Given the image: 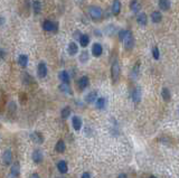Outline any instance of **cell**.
<instances>
[{
    "mask_svg": "<svg viewBox=\"0 0 179 178\" xmlns=\"http://www.w3.org/2000/svg\"><path fill=\"white\" fill-rule=\"evenodd\" d=\"M88 14L91 16V18L93 20H100L102 18V15H103V11L100 7H97V6H91L90 8H88Z\"/></svg>",
    "mask_w": 179,
    "mask_h": 178,
    "instance_id": "6da1fadb",
    "label": "cell"
},
{
    "mask_svg": "<svg viewBox=\"0 0 179 178\" xmlns=\"http://www.w3.org/2000/svg\"><path fill=\"white\" fill-rule=\"evenodd\" d=\"M20 176V165L19 162H15L11 168H10V173L8 174L7 178H19Z\"/></svg>",
    "mask_w": 179,
    "mask_h": 178,
    "instance_id": "7a4b0ae2",
    "label": "cell"
},
{
    "mask_svg": "<svg viewBox=\"0 0 179 178\" xmlns=\"http://www.w3.org/2000/svg\"><path fill=\"white\" fill-rule=\"evenodd\" d=\"M123 43H124V46H125L127 49H132L133 48V46H134V38H133L132 32H130V30L128 32L125 38L123 39Z\"/></svg>",
    "mask_w": 179,
    "mask_h": 178,
    "instance_id": "3957f363",
    "label": "cell"
},
{
    "mask_svg": "<svg viewBox=\"0 0 179 178\" xmlns=\"http://www.w3.org/2000/svg\"><path fill=\"white\" fill-rule=\"evenodd\" d=\"M111 74H112V80L113 82H118L120 78V65L118 62H114L111 67Z\"/></svg>",
    "mask_w": 179,
    "mask_h": 178,
    "instance_id": "277c9868",
    "label": "cell"
},
{
    "mask_svg": "<svg viewBox=\"0 0 179 178\" xmlns=\"http://www.w3.org/2000/svg\"><path fill=\"white\" fill-rule=\"evenodd\" d=\"M32 161L35 162V164H41L43 159H44V155H43V151L41 149H36V150H34L32 152Z\"/></svg>",
    "mask_w": 179,
    "mask_h": 178,
    "instance_id": "5b68a950",
    "label": "cell"
},
{
    "mask_svg": "<svg viewBox=\"0 0 179 178\" xmlns=\"http://www.w3.org/2000/svg\"><path fill=\"white\" fill-rule=\"evenodd\" d=\"M13 161V154H11V150L10 149H7V150L4 152L2 155V164L5 166H9Z\"/></svg>",
    "mask_w": 179,
    "mask_h": 178,
    "instance_id": "8992f818",
    "label": "cell"
},
{
    "mask_svg": "<svg viewBox=\"0 0 179 178\" xmlns=\"http://www.w3.org/2000/svg\"><path fill=\"white\" fill-rule=\"evenodd\" d=\"M47 66L45 63H39L38 64V69H37V74H38V76L41 78H46V75H47Z\"/></svg>",
    "mask_w": 179,
    "mask_h": 178,
    "instance_id": "52a82bcc",
    "label": "cell"
},
{
    "mask_svg": "<svg viewBox=\"0 0 179 178\" xmlns=\"http://www.w3.org/2000/svg\"><path fill=\"white\" fill-rule=\"evenodd\" d=\"M30 139H32L34 142H36L38 145H41L43 142H44V137H43V134L41 132H38V131H35L34 133L30 134Z\"/></svg>",
    "mask_w": 179,
    "mask_h": 178,
    "instance_id": "ba28073f",
    "label": "cell"
},
{
    "mask_svg": "<svg viewBox=\"0 0 179 178\" xmlns=\"http://www.w3.org/2000/svg\"><path fill=\"white\" fill-rule=\"evenodd\" d=\"M72 124H73V128L75 131H80L81 128H82V119L77 115H75L72 119Z\"/></svg>",
    "mask_w": 179,
    "mask_h": 178,
    "instance_id": "9c48e42d",
    "label": "cell"
},
{
    "mask_svg": "<svg viewBox=\"0 0 179 178\" xmlns=\"http://www.w3.org/2000/svg\"><path fill=\"white\" fill-rule=\"evenodd\" d=\"M102 53H103V47H102L101 44H97L95 43L92 47V54L93 56H95V57H99V56H101Z\"/></svg>",
    "mask_w": 179,
    "mask_h": 178,
    "instance_id": "30bf717a",
    "label": "cell"
},
{
    "mask_svg": "<svg viewBox=\"0 0 179 178\" xmlns=\"http://www.w3.org/2000/svg\"><path fill=\"white\" fill-rule=\"evenodd\" d=\"M57 169H58V171L60 174H66L67 173V170H69V167H67V164H66V161L64 160H60L57 162Z\"/></svg>",
    "mask_w": 179,
    "mask_h": 178,
    "instance_id": "8fae6325",
    "label": "cell"
},
{
    "mask_svg": "<svg viewBox=\"0 0 179 178\" xmlns=\"http://www.w3.org/2000/svg\"><path fill=\"white\" fill-rule=\"evenodd\" d=\"M88 83H90L88 78H87V76H82V78L78 80L77 84L81 90H84V89H86V87L88 86Z\"/></svg>",
    "mask_w": 179,
    "mask_h": 178,
    "instance_id": "7c38bea8",
    "label": "cell"
},
{
    "mask_svg": "<svg viewBox=\"0 0 179 178\" xmlns=\"http://www.w3.org/2000/svg\"><path fill=\"white\" fill-rule=\"evenodd\" d=\"M137 21L140 26H146L148 23V17L147 15L144 14V13H141V14L138 15V17H137Z\"/></svg>",
    "mask_w": 179,
    "mask_h": 178,
    "instance_id": "4fadbf2b",
    "label": "cell"
},
{
    "mask_svg": "<svg viewBox=\"0 0 179 178\" xmlns=\"http://www.w3.org/2000/svg\"><path fill=\"white\" fill-rule=\"evenodd\" d=\"M67 52H69V54L71 56H74V55L77 54L78 52V46L75 44V43H69V48H67Z\"/></svg>",
    "mask_w": 179,
    "mask_h": 178,
    "instance_id": "5bb4252c",
    "label": "cell"
},
{
    "mask_svg": "<svg viewBox=\"0 0 179 178\" xmlns=\"http://www.w3.org/2000/svg\"><path fill=\"white\" fill-rule=\"evenodd\" d=\"M58 78H60V80L63 83H69V81H71L69 74L66 71H60V74H58Z\"/></svg>",
    "mask_w": 179,
    "mask_h": 178,
    "instance_id": "9a60e30c",
    "label": "cell"
},
{
    "mask_svg": "<svg viewBox=\"0 0 179 178\" xmlns=\"http://www.w3.org/2000/svg\"><path fill=\"white\" fill-rule=\"evenodd\" d=\"M43 28H44L46 32H52V30H54V29H55L56 26L54 25L53 21H51V20H45L44 24H43Z\"/></svg>",
    "mask_w": 179,
    "mask_h": 178,
    "instance_id": "2e32d148",
    "label": "cell"
},
{
    "mask_svg": "<svg viewBox=\"0 0 179 178\" xmlns=\"http://www.w3.org/2000/svg\"><path fill=\"white\" fill-rule=\"evenodd\" d=\"M18 64L21 66V67H26L28 65V56L25 54L19 55L18 57Z\"/></svg>",
    "mask_w": 179,
    "mask_h": 178,
    "instance_id": "e0dca14e",
    "label": "cell"
},
{
    "mask_svg": "<svg viewBox=\"0 0 179 178\" xmlns=\"http://www.w3.org/2000/svg\"><path fill=\"white\" fill-rule=\"evenodd\" d=\"M96 96H97V92L95 91L90 92V93L85 96V101H86L87 103H93L94 101H96Z\"/></svg>",
    "mask_w": 179,
    "mask_h": 178,
    "instance_id": "ac0fdd59",
    "label": "cell"
},
{
    "mask_svg": "<svg viewBox=\"0 0 179 178\" xmlns=\"http://www.w3.org/2000/svg\"><path fill=\"white\" fill-rule=\"evenodd\" d=\"M120 11H121V2L119 0H114L113 6H112V13L113 15H119Z\"/></svg>",
    "mask_w": 179,
    "mask_h": 178,
    "instance_id": "d6986e66",
    "label": "cell"
},
{
    "mask_svg": "<svg viewBox=\"0 0 179 178\" xmlns=\"http://www.w3.org/2000/svg\"><path fill=\"white\" fill-rule=\"evenodd\" d=\"M132 99L136 103L140 102V100H141V91H140L139 87L134 89V91H133V93H132Z\"/></svg>",
    "mask_w": 179,
    "mask_h": 178,
    "instance_id": "ffe728a7",
    "label": "cell"
},
{
    "mask_svg": "<svg viewBox=\"0 0 179 178\" xmlns=\"http://www.w3.org/2000/svg\"><path fill=\"white\" fill-rule=\"evenodd\" d=\"M55 149H56V151H57V152L63 154V152L65 151V149H66V145H65V142L63 141V140H60V141L56 143Z\"/></svg>",
    "mask_w": 179,
    "mask_h": 178,
    "instance_id": "44dd1931",
    "label": "cell"
},
{
    "mask_svg": "<svg viewBox=\"0 0 179 178\" xmlns=\"http://www.w3.org/2000/svg\"><path fill=\"white\" fill-rule=\"evenodd\" d=\"M159 8L161 10H169L170 8V1L169 0H159Z\"/></svg>",
    "mask_w": 179,
    "mask_h": 178,
    "instance_id": "7402d4cb",
    "label": "cell"
},
{
    "mask_svg": "<svg viewBox=\"0 0 179 178\" xmlns=\"http://www.w3.org/2000/svg\"><path fill=\"white\" fill-rule=\"evenodd\" d=\"M60 90L64 93H67V94H72V89L69 86V83H63L60 85Z\"/></svg>",
    "mask_w": 179,
    "mask_h": 178,
    "instance_id": "603a6c76",
    "label": "cell"
},
{
    "mask_svg": "<svg viewBox=\"0 0 179 178\" xmlns=\"http://www.w3.org/2000/svg\"><path fill=\"white\" fill-rule=\"evenodd\" d=\"M41 1H38V0H36V1H34L32 2V9H34V13L35 14H39L41 11Z\"/></svg>",
    "mask_w": 179,
    "mask_h": 178,
    "instance_id": "cb8c5ba5",
    "label": "cell"
},
{
    "mask_svg": "<svg viewBox=\"0 0 179 178\" xmlns=\"http://www.w3.org/2000/svg\"><path fill=\"white\" fill-rule=\"evenodd\" d=\"M88 43H90V37L87 35H82L80 37V44H81L82 47H86L88 45Z\"/></svg>",
    "mask_w": 179,
    "mask_h": 178,
    "instance_id": "d4e9b609",
    "label": "cell"
},
{
    "mask_svg": "<svg viewBox=\"0 0 179 178\" xmlns=\"http://www.w3.org/2000/svg\"><path fill=\"white\" fill-rule=\"evenodd\" d=\"M130 8H131V10H132L133 13H138L141 7H140V4L138 2V0H132L131 5H130Z\"/></svg>",
    "mask_w": 179,
    "mask_h": 178,
    "instance_id": "484cf974",
    "label": "cell"
},
{
    "mask_svg": "<svg viewBox=\"0 0 179 178\" xmlns=\"http://www.w3.org/2000/svg\"><path fill=\"white\" fill-rule=\"evenodd\" d=\"M161 18H162V17H161L160 11H153L151 14V20L153 23H160Z\"/></svg>",
    "mask_w": 179,
    "mask_h": 178,
    "instance_id": "4316f807",
    "label": "cell"
},
{
    "mask_svg": "<svg viewBox=\"0 0 179 178\" xmlns=\"http://www.w3.org/2000/svg\"><path fill=\"white\" fill-rule=\"evenodd\" d=\"M105 103H106V101L104 97H100V99H97L96 100V108L97 109H104L105 108Z\"/></svg>",
    "mask_w": 179,
    "mask_h": 178,
    "instance_id": "83f0119b",
    "label": "cell"
},
{
    "mask_svg": "<svg viewBox=\"0 0 179 178\" xmlns=\"http://www.w3.org/2000/svg\"><path fill=\"white\" fill-rule=\"evenodd\" d=\"M69 114H71V108L69 106H65L60 112V115H62L63 119H67L69 117Z\"/></svg>",
    "mask_w": 179,
    "mask_h": 178,
    "instance_id": "f1b7e54d",
    "label": "cell"
},
{
    "mask_svg": "<svg viewBox=\"0 0 179 178\" xmlns=\"http://www.w3.org/2000/svg\"><path fill=\"white\" fill-rule=\"evenodd\" d=\"M161 95L164 97V100L165 101H169L170 100V92L168 89H162V91H161Z\"/></svg>",
    "mask_w": 179,
    "mask_h": 178,
    "instance_id": "f546056e",
    "label": "cell"
},
{
    "mask_svg": "<svg viewBox=\"0 0 179 178\" xmlns=\"http://www.w3.org/2000/svg\"><path fill=\"white\" fill-rule=\"evenodd\" d=\"M87 59H88V52L87 50H83L81 53V56H80V61L82 63H86Z\"/></svg>",
    "mask_w": 179,
    "mask_h": 178,
    "instance_id": "4dcf8cb0",
    "label": "cell"
},
{
    "mask_svg": "<svg viewBox=\"0 0 179 178\" xmlns=\"http://www.w3.org/2000/svg\"><path fill=\"white\" fill-rule=\"evenodd\" d=\"M152 56H153V58L155 59H159V56H160V54H159V49H158V47H152Z\"/></svg>",
    "mask_w": 179,
    "mask_h": 178,
    "instance_id": "1f68e13d",
    "label": "cell"
},
{
    "mask_svg": "<svg viewBox=\"0 0 179 178\" xmlns=\"http://www.w3.org/2000/svg\"><path fill=\"white\" fill-rule=\"evenodd\" d=\"M129 30H125V29H122V30H120L119 32V38L121 41H123V39L125 38V36H127V34H128Z\"/></svg>",
    "mask_w": 179,
    "mask_h": 178,
    "instance_id": "d6a6232c",
    "label": "cell"
},
{
    "mask_svg": "<svg viewBox=\"0 0 179 178\" xmlns=\"http://www.w3.org/2000/svg\"><path fill=\"white\" fill-rule=\"evenodd\" d=\"M82 36V35H81V32H74V37H75V39H80V37Z\"/></svg>",
    "mask_w": 179,
    "mask_h": 178,
    "instance_id": "836d02e7",
    "label": "cell"
},
{
    "mask_svg": "<svg viewBox=\"0 0 179 178\" xmlns=\"http://www.w3.org/2000/svg\"><path fill=\"white\" fill-rule=\"evenodd\" d=\"M82 178H91V175H90V173H83Z\"/></svg>",
    "mask_w": 179,
    "mask_h": 178,
    "instance_id": "e575fe53",
    "label": "cell"
},
{
    "mask_svg": "<svg viewBox=\"0 0 179 178\" xmlns=\"http://www.w3.org/2000/svg\"><path fill=\"white\" fill-rule=\"evenodd\" d=\"M118 178H127V175L125 174H120L119 176H118Z\"/></svg>",
    "mask_w": 179,
    "mask_h": 178,
    "instance_id": "d590c367",
    "label": "cell"
},
{
    "mask_svg": "<svg viewBox=\"0 0 179 178\" xmlns=\"http://www.w3.org/2000/svg\"><path fill=\"white\" fill-rule=\"evenodd\" d=\"M30 178H39V176L37 174H32V176H30Z\"/></svg>",
    "mask_w": 179,
    "mask_h": 178,
    "instance_id": "8d00e7d4",
    "label": "cell"
},
{
    "mask_svg": "<svg viewBox=\"0 0 179 178\" xmlns=\"http://www.w3.org/2000/svg\"><path fill=\"white\" fill-rule=\"evenodd\" d=\"M4 23V18H0V24Z\"/></svg>",
    "mask_w": 179,
    "mask_h": 178,
    "instance_id": "74e56055",
    "label": "cell"
},
{
    "mask_svg": "<svg viewBox=\"0 0 179 178\" xmlns=\"http://www.w3.org/2000/svg\"><path fill=\"white\" fill-rule=\"evenodd\" d=\"M150 178H157V177H155V176H151V177H150Z\"/></svg>",
    "mask_w": 179,
    "mask_h": 178,
    "instance_id": "f35d334b",
    "label": "cell"
},
{
    "mask_svg": "<svg viewBox=\"0 0 179 178\" xmlns=\"http://www.w3.org/2000/svg\"><path fill=\"white\" fill-rule=\"evenodd\" d=\"M77 1H83V0H77Z\"/></svg>",
    "mask_w": 179,
    "mask_h": 178,
    "instance_id": "ab89813d",
    "label": "cell"
}]
</instances>
